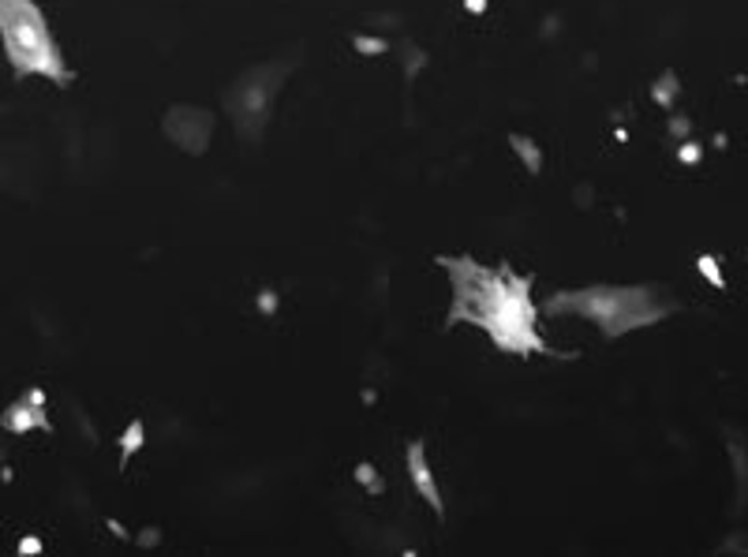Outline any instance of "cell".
<instances>
[{
  "instance_id": "15",
  "label": "cell",
  "mask_w": 748,
  "mask_h": 557,
  "mask_svg": "<svg viewBox=\"0 0 748 557\" xmlns=\"http://www.w3.org/2000/svg\"><path fill=\"white\" fill-rule=\"evenodd\" d=\"M670 128H674V135H689L693 131V124L685 117H670Z\"/></svg>"
},
{
  "instance_id": "6",
  "label": "cell",
  "mask_w": 748,
  "mask_h": 557,
  "mask_svg": "<svg viewBox=\"0 0 748 557\" xmlns=\"http://www.w3.org/2000/svg\"><path fill=\"white\" fill-rule=\"evenodd\" d=\"M404 468H408V483H412V490L420 494V502H427V509L442 520V516H446V498H442V486L434 479V468L427 460V445L408 442V449H404Z\"/></svg>"
},
{
  "instance_id": "8",
  "label": "cell",
  "mask_w": 748,
  "mask_h": 557,
  "mask_svg": "<svg viewBox=\"0 0 748 557\" xmlns=\"http://www.w3.org/2000/svg\"><path fill=\"white\" fill-rule=\"evenodd\" d=\"M509 150L520 158V165H524V172H528V176H539V172H543V146L535 143L532 135H520V131H513V135H509Z\"/></svg>"
},
{
  "instance_id": "16",
  "label": "cell",
  "mask_w": 748,
  "mask_h": 557,
  "mask_svg": "<svg viewBox=\"0 0 748 557\" xmlns=\"http://www.w3.org/2000/svg\"><path fill=\"white\" fill-rule=\"evenodd\" d=\"M38 550H42V543H38L34 535H27V539L19 543V554H38Z\"/></svg>"
},
{
  "instance_id": "11",
  "label": "cell",
  "mask_w": 748,
  "mask_h": 557,
  "mask_svg": "<svg viewBox=\"0 0 748 557\" xmlns=\"http://www.w3.org/2000/svg\"><path fill=\"white\" fill-rule=\"evenodd\" d=\"M352 49H356V53H363V57H382V53H390V42H386V38L356 34V38H352Z\"/></svg>"
},
{
  "instance_id": "7",
  "label": "cell",
  "mask_w": 748,
  "mask_h": 557,
  "mask_svg": "<svg viewBox=\"0 0 748 557\" xmlns=\"http://www.w3.org/2000/svg\"><path fill=\"white\" fill-rule=\"evenodd\" d=\"M0 427L8 434H30V431H53L46 412V389H27L23 397L0 412Z\"/></svg>"
},
{
  "instance_id": "3",
  "label": "cell",
  "mask_w": 748,
  "mask_h": 557,
  "mask_svg": "<svg viewBox=\"0 0 748 557\" xmlns=\"http://www.w3.org/2000/svg\"><path fill=\"white\" fill-rule=\"evenodd\" d=\"M0 49L16 79L38 75L53 87H72L75 72L60 53L53 30L38 0H0Z\"/></svg>"
},
{
  "instance_id": "2",
  "label": "cell",
  "mask_w": 748,
  "mask_h": 557,
  "mask_svg": "<svg viewBox=\"0 0 748 557\" xmlns=\"http://www.w3.org/2000/svg\"><path fill=\"white\" fill-rule=\"evenodd\" d=\"M543 315H573L592 322L606 341L629 337L636 330H648L655 322L677 315V300L655 285H584L565 288L543 300Z\"/></svg>"
},
{
  "instance_id": "12",
  "label": "cell",
  "mask_w": 748,
  "mask_h": 557,
  "mask_svg": "<svg viewBox=\"0 0 748 557\" xmlns=\"http://www.w3.org/2000/svg\"><path fill=\"white\" fill-rule=\"evenodd\" d=\"M696 266H700V273L707 281H711L715 288H726V277H722V262L715 259V255H700L696 259Z\"/></svg>"
},
{
  "instance_id": "14",
  "label": "cell",
  "mask_w": 748,
  "mask_h": 557,
  "mask_svg": "<svg viewBox=\"0 0 748 557\" xmlns=\"http://www.w3.org/2000/svg\"><path fill=\"white\" fill-rule=\"evenodd\" d=\"M356 479H360V483H367V486H371V494H378V490H382L378 472H374L371 464H360V468H356Z\"/></svg>"
},
{
  "instance_id": "13",
  "label": "cell",
  "mask_w": 748,
  "mask_h": 557,
  "mask_svg": "<svg viewBox=\"0 0 748 557\" xmlns=\"http://www.w3.org/2000/svg\"><path fill=\"white\" fill-rule=\"evenodd\" d=\"M700 158H704L700 154V143H689V139H685V143L677 146V161H681V165H696Z\"/></svg>"
},
{
  "instance_id": "4",
  "label": "cell",
  "mask_w": 748,
  "mask_h": 557,
  "mask_svg": "<svg viewBox=\"0 0 748 557\" xmlns=\"http://www.w3.org/2000/svg\"><path fill=\"white\" fill-rule=\"evenodd\" d=\"M289 75H292L289 60H274V64L247 68V72L229 87L225 109H229L232 128H236L240 139H247V143H259L262 131L270 128V117H274V101L281 94V87L289 83Z\"/></svg>"
},
{
  "instance_id": "9",
  "label": "cell",
  "mask_w": 748,
  "mask_h": 557,
  "mask_svg": "<svg viewBox=\"0 0 748 557\" xmlns=\"http://www.w3.org/2000/svg\"><path fill=\"white\" fill-rule=\"evenodd\" d=\"M117 445H120V464H128V460L135 457V453L146 445V423H143V419H131L128 427L120 431Z\"/></svg>"
},
{
  "instance_id": "17",
  "label": "cell",
  "mask_w": 748,
  "mask_h": 557,
  "mask_svg": "<svg viewBox=\"0 0 748 557\" xmlns=\"http://www.w3.org/2000/svg\"><path fill=\"white\" fill-rule=\"evenodd\" d=\"M464 8H468L472 16H483L487 12V0H464Z\"/></svg>"
},
{
  "instance_id": "10",
  "label": "cell",
  "mask_w": 748,
  "mask_h": 557,
  "mask_svg": "<svg viewBox=\"0 0 748 557\" xmlns=\"http://www.w3.org/2000/svg\"><path fill=\"white\" fill-rule=\"evenodd\" d=\"M651 98L659 101L663 109H674L677 98H681V79H677V72H663V79H655Z\"/></svg>"
},
{
  "instance_id": "5",
  "label": "cell",
  "mask_w": 748,
  "mask_h": 557,
  "mask_svg": "<svg viewBox=\"0 0 748 557\" xmlns=\"http://www.w3.org/2000/svg\"><path fill=\"white\" fill-rule=\"evenodd\" d=\"M161 131L173 146H180L191 158H202L214 139V113L199 105H173L161 120Z\"/></svg>"
},
{
  "instance_id": "1",
  "label": "cell",
  "mask_w": 748,
  "mask_h": 557,
  "mask_svg": "<svg viewBox=\"0 0 748 557\" xmlns=\"http://www.w3.org/2000/svg\"><path fill=\"white\" fill-rule=\"evenodd\" d=\"M438 266L446 270L453 303L449 326H475L502 356H554L547 337L539 333V303H535L532 273H517L513 266H483L472 255H442Z\"/></svg>"
}]
</instances>
